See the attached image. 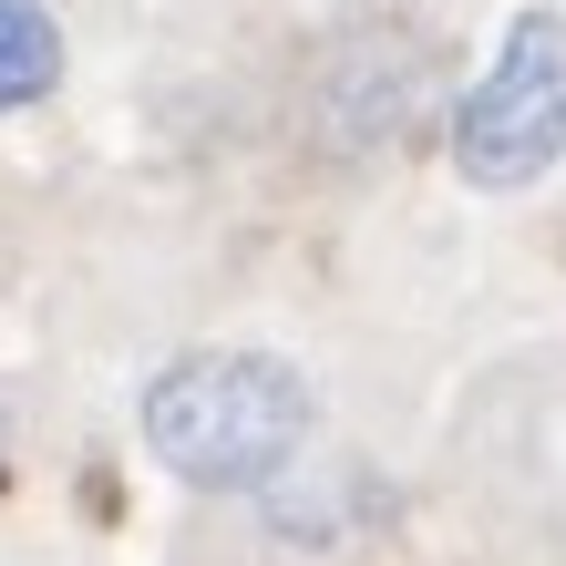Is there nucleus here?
<instances>
[{"label":"nucleus","instance_id":"nucleus-1","mask_svg":"<svg viewBox=\"0 0 566 566\" xmlns=\"http://www.w3.org/2000/svg\"><path fill=\"white\" fill-rule=\"evenodd\" d=\"M145 453L196 494H269L310 463L319 391L279 350H186L145 381Z\"/></svg>","mask_w":566,"mask_h":566},{"label":"nucleus","instance_id":"nucleus-2","mask_svg":"<svg viewBox=\"0 0 566 566\" xmlns=\"http://www.w3.org/2000/svg\"><path fill=\"white\" fill-rule=\"evenodd\" d=\"M443 145H453V176L474 196H525L566 165V11H515L494 62L453 93L443 114Z\"/></svg>","mask_w":566,"mask_h":566},{"label":"nucleus","instance_id":"nucleus-3","mask_svg":"<svg viewBox=\"0 0 566 566\" xmlns=\"http://www.w3.org/2000/svg\"><path fill=\"white\" fill-rule=\"evenodd\" d=\"M62 93V21L42 0H0V114H31Z\"/></svg>","mask_w":566,"mask_h":566}]
</instances>
